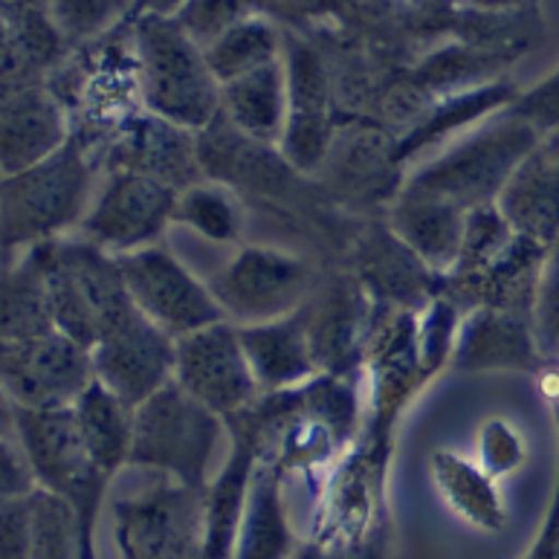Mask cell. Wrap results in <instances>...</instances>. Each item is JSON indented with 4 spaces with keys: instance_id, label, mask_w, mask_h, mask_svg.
Segmentation results:
<instances>
[{
    "instance_id": "cb8c5ba5",
    "label": "cell",
    "mask_w": 559,
    "mask_h": 559,
    "mask_svg": "<svg viewBox=\"0 0 559 559\" xmlns=\"http://www.w3.org/2000/svg\"><path fill=\"white\" fill-rule=\"evenodd\" d=\"M134 412L136 406L110 392L96 377L73 401V415L84 447L108 481H114L122 467H131L128 461L134 443Z\"/></svg>"
},
{
    "instance_id": "f1b7e54d",
    "label": "cell",
    "mask_w": 559,
    "mask_h": 559,
    "mask_svg": "<svg viewBox=\"0 0 559 559\" xmlns=\"http://www.w3.org/2000/svg\"><path fill=\"white\" fill-rule=\"evenodd\" d=\"M435 273L424 261L415 259L392 235V229H377L359 250V278L368 290L389 305L412 308L429 296Z\"/></svg>"
},
{
    "instance_id": "4fadbf2b",
    "label": "cell",
    "mask_w": 559,
    "mask_h": 559,
    "mask_svg": "<svg viewBox=\"0 0 559 559\" xmlns=\"http://www.w3.org/2000/svg\"><path fill=\"white\" fill-rule=\"evenodd\" d=\"M171 380L192 401L224 420L252 406L261 394L243 354L238 325L226 319L177 336Z\"/></svg>"
},
{
    "instance_id": "277c9868",
    "label": "cell",
    "mask_w": 559,
    "mask_h": 559,
    "mask_svg": "<svg viewBox=\"0 0 559 559\" xmlns=\"http://www.w3.org/2000/svg\"><path fill=\"white\" fill-rule=\"evenodd\" d=\"M543 142L534 128L501 110L492 122L473 128L464 140L452 142L441 157L426 163L409 177L403 192L429 194L461 210H476L499 201L522 159Z\"/></svg>"
},
{
    "instance_id": "44dd1931",
    "label": "cell",
    "mask_w": 559,
    "mask_h": 559,
    "mask_svg": "<svg viewBox=\"0 0 559 559\" xmlns=\"http://www.w3.org/2000/svg\"><path fill=\"white\" fill-rule=\"evenodd\" d=\"M238 334H241L243 354L261 392L299 389L319 374L301 308L273 322L241 325Z\"/></svg>"
},
{
    "instance_id": "5bb4252c",
    "label": "cell",
    "mask_w": 559,
    "mask_h": 559,
    "mask_svg": "<svg viewBox=\"0 0 559 559\" xmlns=\"http://www.w3.org/2000/svg\"><path fill=\"white\" fill-rule=\"evenodd\" d=\"M287 70V122H284L282 157L296 171H317L325 166L334 145L331 119V82L319 52L305 41H284Z\"/></svg>"
},
{
    "instance_id": "30bf717a",
    "label": "cell",
    "mask_w": 559,
    "mask_h": 559,
    "mask_svg": "<svg viewBox=\"0 0 559 559\" xmlns=\"http://www.w3.org/2000/svg\"><path fill=\"white\" fill-rule=\"evenodd\" d=\"M177 192L180 189L157 177L110 168L108 180L99 194H93L91 210L79 226L82 238L110 255L154 247L171 226Z\"/></svg>"
},
{
    "instance_id": "2e32d148",
    "label": "cell",
    "mask_w": 559,
    "mask_h": 559,
    "mask_svg": "<svg viewBox=\"0 0 559 559\" xmlns=\"http://www.w3.org/2000/svg\"><path fill=\"white\" fill-rule=\"evenodd\" d=\"M73 136L68 108L50 84L0 96V177L52 157Z\"/></svg>"
},
{
    "instance_id": "74e56055",
    "label": "cell",
    "mask_w": 559,
    "mask_h": 559,
    "mask_svg": "<svg viewBox=\"0 0 559 559\" xmlns=\"http://www.w3.org/2000/svg\"><path fill=\"white\" fill-rule=\"evenodd\" d=\"M35 490L33 473L26 467L24 452L17 443L0 441V510L12 504V501H21L24 496Z\"/></svg>"
},
{
    "instance_id": "7c38bea8",
    "label": "cell",
    "mask_w": 559,
    "mask_h": 559,
    "mask_svg": "<svg viewBox=\"0 0 559 559\" xmlns=\"http://www.w3.org/2000/svg\"><path fill=\"white\" fill-rule=\"evenodd\" d=\"M117 261L128 296L136 308L175 340L224 319L217 301L212 299L210 284L194 276L163 243L117 255Z\"/></svg>"
},
{
    "instance_id": "ffe728a7",
    "label": "cell",
    "mask_w": 559,
    "mask_h": 559,
    "mask_svg": "<svg viewBox=\"0 0 559 559\" xmlns=\"http://www.w3.org/2000/svg\"><path fill=\"white\" fill-rule=\"evenodd\" d=\"M467 210L429 194H397L389 212V229L435 276H447L459 264Z\"/></svg>"
},
{
    "instance_id": "e575fe53",
    "label": "cell",
    "mask_w": 559,
    "mask_h": 559,
    "mask_svg": "<svg viewBox=\"0 0 559 559\" xmlns=\"http://www.w3.org/2000/svg\"><path fill=\"white\" fill-rule=\"evenodd\" d=\"M476 461L496 481L513 476L527 464V441L508 418H487L478 426Z\"/></svg>"
},
{
    "instance_id": "ee69618b",
    "label": "cell",
    "mask_w": 559,
    "mask_h": 559,
    "mask_svg": "<svg viewBox=\"0 0 559 559\" xmlns=\"http://www.w3.org/2000/svg\"><path fill=\"white\" fill-rule=\"evenodd\" d=\"M7 56H9V29L7 24L0 21V61L7 59Z\"/></svg>"
},
{
    "instance_id": "7bdbcfd3",
    "label": "cell",
    "mask_w": 559,
    "mask_h": 559,
    "mask_svg": "<svg viewBox=\"0 0 559 559\" xmlns=\"http://www.w3.org/2000/svg\"><path fill=\"white\" fill-rule=\"evenodd\" d=\"M481 9H501V7H516L519 0H473Z\"/></svg>"
},
{
    "instance_id": "9a60e30c",
    "label": "cell",
    "mask_w": 559,
    "mask_h": 559,
    "mask_svg": "<svg viewBox=\"0 0 559 559\" xmlns=\"http://www.w3.org/2000/svg\"><path fill=\"white\" fill-rule=\"evenodd\" d=\"M531 317L501 308H473L459 322L450 368L459 374H539Z\"/></svg>"
},
{
    "instance_id": "f546056e",
    "label": "cell",
    "mask_w": 559,
    "mask_h": 559,
    "mask_svg": "<svg viewBox=\"0 0 559 559\" xmlns=\"http://www.w3.org/2000/svg\"><path fill=\"white\" fill-rule=\"evenodd\" d=\"M26 559H96L75 510L41 487L26 496Z\"/></svg>"
},
{
    "instance_id": "d590c367",
    "label": "cell",
    "mask_w": 559,
    "mask_h": 559,
    "mask_svg": "<svg viewBox=\"0 0 559 559\" xmlns=\"http://www.w3.org/2000/svg\"><path fill=\"white\" fill-rule=\"evenodd\" d=\"M252 3L255 0H189L177 12V24L183 26L201 47H206L212 38L224 33L226 26L252 15Z\"/></svg>"
},
{
    "instance_id": "60d3db41",
    "label": "cell",
    "mask_w": 559,
    "mask_h": 559,
    "mask_svg": "<svg viewBox=\"0 0 559 559\" xmlns=\"http://www.w3.org/2000/svg\"><path fill=\"white\" fill-rule=\"evenodd\" d=\"M189 0H131V12L128 21L140 15H159V17H177V12L186 7Z\"/></svg>"
},
{
    "instance_id": "836d02e7",
    "label": "cell",
    "mask_w": 559,
    "mask_h": 559,
    "mask_svg": "<svg viewBox=\"0 0 559 559\" xmlns=\"http://www.w3.org/2000/svg\"><path fill=\"white\" fill-rule=\"evenodd\" d=\"M531 328L545 362L559 359V238L548 247L531 305Z\"/></svg>"
},
{
    "instance_id": "ac0fdd59",
    "label": "cell",
    "mask_w": 559,
    "mask_h": 559,
    "mask_svg": "<svg viewBox=\"0 0 559 559\" xmlns=\"http://www.w3.org/2000/svg\"><path fill=\"white\" fill-rule=\"evenodd\" d=\"M499 212L510 229L539 247L559 238V142H539L501 189Z\"/></svg>"
},
{
    "instance_id": "ba28073f",
    "label": "cell",
    "mask_w": 559,
    "mask_h": 559,
    "mask_svg": "<svg viewBox=\"0 0 559 559\" xmlns=\"http://www.w3.org/2000/svg\"><path fill=\"white\" fill-rule=\"evenodd\" d=\"M203 490L159 481L114 504L119 559H206Z\"/></svg>"
},
{
    "instance_id": "b9f144b4",
    "label": "cell",
    "mask_w": 559,
    "mask_h": 559,
    "mask_svg": "<svg viewBox=\"0 0 559 559\" xmlns=\"http://www.w3.org/2000/svg\"><path fill=\"white\" fill-rule=\"evenodd\" d=\"M15 420H17V406L9 401V394L0 389V441L15 438Z\"/></svg>"
},
{
    "instance_id": "603a6c76",
    "label": "cell",
    "mask_w": 559,
    "mask_h": 559,
    "mask_svg": "<svg viewBox=\"0 0 559 559\" xmlns=\"http://www.w3.org/2000/svg\"><path fill=\"white\" fill-rule=\"evenodd\" d=\"M432 481L447 508L481 534H501L508 527V508L499 481L476 459L455 450H438L429 461Z\"/></svg>"
},
{
    "instance_id": "6da1fadb",
    "label": "cell",
    "mask_w": 559,
    "mask_h": 559,
    "mask_svg": "<svg viewBox=\"0 0 559 559\" xmlns=\"http://www.w3.org/2000/svg\"><path fill=\"white\" fill-rule=\"evenodd\" d=\"M93 180L96 159L75 134L38 166L0 177V267L79 229L93 203Z\"/></svg>"
},
{
    "instance_id": "52a82bcc",
    "label": "cell",
    "mask_w": 559,
    "mask_h": 559,
    "mask_svg": "<svg viewBox=\"0 0 559 559\" xmlns=\"http://www.w3.org/2000/svg\"><path fill=\"white\" fill-rule=\"evenodd\" d=\"M212 299L233 325H259L290 317L317 290L308 261L273 247H243L210 278Z\"/></svg>"
},
{
    "instance_id": "ab89813d",
    "label": "cell",
    "mask_w": 559,
    "mask_h": 559,
    "mask_svg": "<svg viewBox=\"0 0 559 559\" xmlns=\"http://www.w3.org/2000/svg\"><path fill=\"white\" fill-rule=\"evenodd\" d=\"M522 559H559V469H557V485H554V496L545 510L543 527L536 534L531 551Z\"/></svg>"
},
{
    "instance_id": "8d00e7d4",
    "label": "cell",
    "mask_w": 559,
    "mask_h": 559,
    "mask_svg": "<svg viewBox=\"0 0 559 559\" xmlns=\"http://www.w3.org/2000/svg\"><path fill=\"white\" fill-rule=\"evenodd\" d=\"M504 110L510 117L527 122L543 140L559 134V68L551 75H545L539 84H534L531 91L516 93V99Z\"/></svg>"
},
{
    "instance_id": "8992f818",
    "label": "cell",
    "mask_w": 559,
    "mask_h": 559,
    "mask_svg": "<svg viewBox=\"0 0 559 559\" xmlns=\"http://www.w3.org/2000/svg\"><path fill=\"white\" fill-rule=\"evenodd\" d=\"M56 331L91 348L102 322L131 301L117 255L87 238H59L38 243Z\"/></svg>"
},
{
    "instance_id": "9c48e42d",
    "label": "cell",
    "mask_w": 559,
    "mask_h": 559,
    "mask_svg": "<svg viewBox=\"0 0 559 559\" xmlns=\"http://www.w3.org/2000/svg\"><path fill=\"white\" fill-rule=\"evenodd\" d=\"M91 357L93 377L122 401L140 406L171 383L175 336L154 325L131 299L105 319L91 345Z\"/></svg>"
},
{
    "instance_id": "8fae6325",
    "label": "cell",
    "mask_w": 559,
    "mask_h": 559,
    "mask_svg": "<svg viewBox=\"0 0 559 559\" xmlns=\"http://www.w3.org/2000/svg\"><path fill=\"white\" fill-rule=\"evenodd\" d=\"M93 380L91 348L61 331L0 340V389L17 409H59Z\"/></svg>"
},
{
    "instance_id": "4dcf8cb0",
    "label": "cell",
    "mask_w": 559,
    "mask_h": 559,
    "mask_svg": "<svg viewBox=\"0 0 559 559\" xmlns=\"http://www.w3.org/2000/svg\"><path fill=\"white\" fill-rule=\"evenodd\" d=\"M203 52L217 84H226L282 59L284 35L273 21L252 12L226 26L224 33L203 47Z\"/></svg>"
},
{
    "instance_id": "484cf974",
    "label": "cell",
    "mask_w": 559,
    "mask_h": 559,
    "mask_svg": "<svg viewBox=\"0 0 559 559\" xmlns=\"http://www.w3.org/2000/svg\"><path fill=\"white\" fill-rule=\"evenodd\" d=\"M513 99H516V87H510L508 82H492L485 87H469L464 93H455L447 102H441L424 122L412 128L401 142H394L392 166H403L424 151L459 136L461 131H469L485 117H496Z\"/></svg>"
},
{
    "instance_id": "f35d334b",
    "label": "cell",
    "mask_w": 559,
    "mask_h": 559,
    "mask_svg": "<svg viewBox=\"0 0 559 559\" xmlns=\"http://www.w3.org/2000/svg\"><path fill=\"white\" fill-rule=\"evenodd\" d=\"M0 559H26V496L0 510Z\"/></svg>"
},
{
    "instance_id": "7a4b0ae2",
    "label": "cell",
    "mask_w": 559,
    "mask_h": 559,
    "mask_svg": "<svg viewBox=\"0 0 559 559\" xmlns=\"http://www.w3.org/2000/svg\"><path fill=\"white\" fill-rule=\"evenodd\" d=\"M128 26L142 110L201 134L221 114V84L201 44L177 24V17L140 15Z\"/></svg>"
},
{
    "instance_id": "1f68e13d",
    "label": "cell",
    "mask_w": 559,
    "mask_h": 559,
    "mask_svg": "<svg viewBox=\"0 0 559 559\" xmlns=\"http://www.w3.org/2000/svg\"><path fill=\"white\" fill-rule=\"evenodd\" d=\"M171 226H186L212 243H238L243 238V206L235 189L201 177L177 192Z\"/></svg>"
},
{
    "instance_id": "3957f363",
    "label": "cell",
    "mask_w": 559,
    "mask_h": 559,
    "mask_svg": "<svg viewBox=\"0 0 559 559\" xmlns=\"http://www.w3.org/2000/svg\"><path fill=\"white\" fill-rule=\"evenodd\" d=\"M226 435V420L192 401L171 380L136 406L128 464L163 473L180 487L203 490Z\"/></svg>"
},
{
    "instance_id": "d6986e66",
    "label": "cell",
    "mask_w": 559,
    "mask_h": 559,
    "mask_svg": "<svg viewBox=\"0 0 559 559\" xmlns=\"http://www.w3.org/2000/svg\"><path fill=\"white\" fill-rule=\"evenodd\" d=\"M229 452L215 476L206 481L201 496L203 504V554L206 559L233 557L238 527H241L252 478L259 469V450L243 432L229 429Z\"/></svg>"
},
{
    "instance_id": "4316f807",
    "label": "cell",
    "mask_w": 559,
    "mask_h": 559,
    "mask_svg": "<svg viewBox=\"0 0 559 559\" xmlns=\"http://www.w3.org/2000/svg\"><path fill=\"white\" fill-rule=\"evenodd\" d=\"M301 317H305L319 374L322 371L328 374V368L331 374H343L350 350L357 348V331L362 322V299L357 287L348 282H336L322 293L313 290V296L301 308Z\"/></svg>"
},
{
    "instance_id": "d6a6232c",
    "label": "cell",
    "mask_w": 559,
    "mask_h": 559,
    "mask_svg": "<svg viewBox=\"0 0 559 559\" xmlns=\"http://www.w3.org/2000/svg\"><path fill=\"white\" fill-rule=\"evenodd\" d=\"M50 12L68 44H84L128 21L131 0H50Z\"/></svg>"
},
{
    "instance_id": "83f0119b",
    "label": "cell",
    "mask_w": 559,
    "mask_h": 559,
    "mask_svg": "<svg viewBox=\"0 0 559 559\" xmlns=\"http://www.w3.org/2000/svg\"><path fill=\"white\" fill-rule=\"evenodd\" d=\"M56 331L50 287L38 247L0 267V340H29Z\"/></svg>"
},
{
    "instance_id": "5b68a950",
    "label": "cell",
    "mask_w": 559,
    "mask_h": 559,
    "mask_svg": "<svg viewBox=\"0 0 559 559\" xmlns=\"http://www.w3.org/2000/svg\"><path fill=\"white\" fill-rule=\"evenodd\" d=\"M15 438L24 452L26 467L33 473L35 487L56 492L68 501L82 522L84 536L96 545L99 510L110 481L102 476V469L84 447L73 406L17 409Z\"/></svg>"
},
{
    "instance_id": "d4e9b609",
    "label": "cell",
    "mask_w": 559,
    "mask_h": 559,
    "mask_svg": "<svg viewBox=\"0 0 559 559\" xmlns=\"http://www.w3.org/2000/svg\"><path fill=\"white\" fill-rule=\"evenodd\" d=\"M282 478L270 461H259L229 559H293L296 539L284 508Z\"/></svg>"
},
{
    "instance_id": "e0dca14e",
    "label": "cell",
    "mask_w": 559,
    "mask_h": 559,
    "mask_svg": "<svg viewBox=\"0 0 559 559\" xmlns=\"http://www.w3.org/2000/svg\"><path fill=\"white\" fill-rule=\"evenodd\" d=\"M110 168L140 171L175 189H186L203 177L198 163V134L140 110L114 134Z\"/></svg>"
},
{
    "instance_id": "7402d4cb",
    "label": "cell",
    "mask_w": 559,
    "mask_h": 559,
    "mask_svg": "<svg viewBox=\"0 0 559 559\" xmlns=\"http://www.w3.org/2000/svg\"><path fill=\"white\" fill-rule=\"evenodd\" d=\"M221 117L247 140L276 148L287 122V70L284 56L267 68L221 84Z\"/></svg>"
}]
</instances>
